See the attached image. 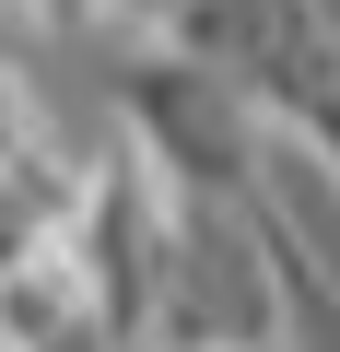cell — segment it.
I'll return each mask as SVG.
<instances>
[{
    "label": "cell",
    "mask_w": 340,
    "mask_h": 352,
    "mask_svg": "<svg viewBox=\"0 0 340 352\" xmlns=\"http://www.w3.org/2000/svg\"><path fill=\"white\" fill-rule=\"evenodd\" d=\"M117 141L152 164L164 200H258V153H270V106L188 59V47H129L117 71Z\"/></svg>",
    "instance_id": "6da1fadb"
}]
</instances>
